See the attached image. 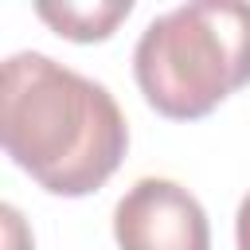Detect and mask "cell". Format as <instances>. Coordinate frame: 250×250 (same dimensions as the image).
Segmentation results:
<instances>
[{"mask_svg": "<svg viewBox=\"0 0 250 250\" xmlns=\"http://www.w3.org/2000/svg\"><path fill=\"white\" fill-rule=\"evenodd\" d=\"M137 86L164 117L191 121L250 82V4L195 0L156 16L133 51Z\"/></svg>", "mask_w": 250, "mask_h": 250, "instance_id": "2", "label": "cell"}, {"mask_svg": "<svg viewBox=\"0 0 250 250\" xmlns=\"http://www.w3.org/2000/svg\"><path fill=\"white\" fill-rule=\"evenodd\" d=\"M113 234L121 250H211V227L199 199L160 176H145L121 195Z\"/></svg>", "mask_w": 250, "mask_h": 250, "instance_id": "3", "label": "cell"}, {"mask_svg": "<svg viewBox=\"0 0 250 250\" xmlns=\"http://www.w3.org/2000/svg\"><path fill=\"white\" fill-rule=\"evenodd\" d=\"M0 137L4 152L51 195L98 191L129 148L113 94L39 51L4 62Z\"/></svg>", "mask_w": 250, "mask_h": 250, "instance_id": "1", "label": "cell"}, {"mask_svg": "<svg viewBox=\"0 0 250 250\" xmlns=\"http://www.w3.org/2000/svg\"><path fill=\"white\" fill-rule=\"evenodd\" d=\"M35 12H39V20H47L59 35H66V39H74V43H94V39H105V35L133 12V4H129V0H94V4L62 0V4H39Z\"/></svg>", "mask_w": 250, "mask_h": 250, "instance_id": "4", "label": "cell"}, {"mask_svg": "<svg viewBox=\"0 0 250 250\" xmlns=\"http://www.w3.org/2000/svg\"><path fill=\"white\" fill-rule=\"evenodd\" d=\"M234 238H238V250H250V195H246V199H242V207H238Z\"/></svg>", "mask_w": 250, "mask_h": 250, "instance_id": "5", "label": "cell"}]
</instances>
